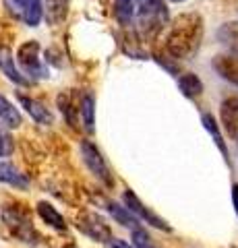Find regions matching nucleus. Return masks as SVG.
<instances>
[{"mask_svg": "<svg viewBox=\"0 0 238 248\" xmlns=\"http://www.w3.org/2000/svg\"><path fill=\"white\" fill-rule=\"evenodd\" d=\"M37 215H40L50 228H54V230H58V232H66V221H64V217L56 211L54 205L46 203V201H40V203H37Z\"/></svg>", "mask_w": 238, "mask_h": 248, "instance_id": "obj_17", "label": "nucleus"}, {"mask_svg": "<svg viewBox=\"0 0 238 248\" xmlns=\"http://www.w3.org/2000/svg\"><path fill=\"white\" fill-rule=\"evenodd\" d=\"M168 2H174V4H180V2H184V0H168Z\"/></svg>", "mask_w": 238, "mask_h": 248, "instance_id": "obj_28", "label": "nucleus"}, {"mask_svg": "<svg viewBox=\"0 0 238 248\" xmlns=\"http://www.w3.org/2000/svg\"><path fill=\"white\" fill-rule=\"evenodd\" d=\"M122 203H125V207L128 209L130 213H135L137 217H139L141 221H145V223H149V226H153V228H158V230H164V232H170L172 228L168 226V223L162 219L159 215H156L151 211V209L147 207V205H143V201L135 195L130 188H127L125 192H122Z\"/></svg>", "mask_w": 238, "mask_h": 248, "instance_id": "obj_8", "label": "nucleus"}, {"mask_svg": "<svg viewBox=\"0 0 238 248\" xmlns=\"http://www.w3.org/2000/svg\"><path fill=\"white\" fill-rule=\"evenodd\" d=\"M0 182L2 184H9V186H15L19 190H25L29 186V178L17 170L13 164H6V161H0Z\"/></svg>", "mask_w": 238, "mask_h": 248, "instance_id": "obj_16", "label": "nucleus"}, {"mask_svg": "<svg viewBox=\"0 0 238 248\" xmlns=\"http://www.w3.org/2000/svg\"><path fill=\"white\" fill-rule=\"evenodd\" d=\"M77 228L85 236H89L91 240H97V242H112L114 240L110 226L99 215L91 213V211H81L77 215Z\"/></svg>", "mask_w": 238, "mask_h": 248, "instance_id": "obj_7", "label": "nucleus"}, {"mask_svg": "<svg viewBox=\"0 0 238 248\" xmlns=\"http://www.w3.org/2000/svg\"><path fill=\"white\" fill-rule=\"evenodd\" d=\"M81 122L85 133L91 135L95 130V99L89 93L81 95Z\"/></svg>", "mask_w": 238, "mask_h": 248, "instance_id": "obj_21", "label": "nucleus"}, {"mask_svg": "<svg viewBox=\"0 0 238 248\" xmlns=\"http://www.w3.org/2000/svg\"><path fill=\"white\" fill-rule=\"evenodd\" d=\"M4 6L15 19L27 27H37L44 19L42 0H4Z\"/></svg>", "mask_w": 238, "mask_h": 248, "instance_id": "obj_6", "label": "nucleus"}, {"mask_svg": "<svg viewBox=\"0 0 238 248\" xmlns=\"http://www.w3.org/2000/svg\"><path fill=\"white\" fill-rule=\"evenodd\" d=\"M178 87L182 91V95H187L189 99H195L203 93V83L197 75L193 73H184L178 77Z\"/></svg>", "mask_w": 238, "mask_h": 248, "instance_id": "obj_22", "label": "nucleus"}, {"mask_svg": "<svg viewBox=\"0 0 238 248\" xmlns=\"http://www.w3.org/2000/svg\"><path fill=\"white\" fill-rule=\"evenodd\" d=\"M170 25L166 0H139L137 2L135 27L143 40H153Z\"/></svg>", "mask_w": 238, "mask_h": 248, "instance_id": "obj_2", "label": "nucleus"}, {"mask_svg": "<svg viewBox=\"0 0 238 248\" xmlns=\"http://www.w3.org/2000/svg\"><path fill=\"white\" fill-rule=\"evenodd\" d=\"M2 221H4V226L11 230V234L17 236L21 242H27V244L32 242L33 244V240L37 238L35 228L32 223V217H29L27 213L19 211V209L4 207L2 209Z\"/></svg>", "mask_w": 238, "mask_h": 248, "instance_id": "obj_5", "label": "nucleus"}, {"mask_svg": "<svg viewBox=\"0 0 238 248\" xmlns=\"http://www.w3.org/2000/svg\"><path fill=\"white\" fill-rule=\"evenodd\" d=\"M220 116H222V124H224L226 133L230 137L238 139V95L226 97L224 102H222Z\"/></svg>", "mask_w": 238, "mask_h": 248, "instance_id": "obj_10", "label": "nucleus"}, {"mask_svg": "<svg viewBox=\"0 0 238 248\" xmlns=\"http://www.w3.org/2000/svg\"><path fill=\"white\" fill-rule=\"evenodd\" d=\"M44 2V19L48 25H60L68 15V0H42Z\"/></svg>", "mask_w": 238, "mask_h": 248, "instance_id": "obj_14", "label": "nucleus"}, {"mask_svg": "<svg viewBox=\"0 0 238 248\" xmlns=\"http://www.w3.org/2000/svg\"><path fill=\"white\" fill-rule=\"evenodd\" d=\"M17 64L21 68V73L32 79H46L48 77V66L42 60V48L35 40L25 42L17 52Z\"/></svg>", "mask_w": 238, "mask_h": 248, "instance_id": "obj_3", "label": "nucleus"}, {"mask_svg": "<svg viewBox=\"0 0 238 248\" xmlns=\"http://www.w3.org/2000/svg\"><path fill=\"white\" fill-rule=\"evenodd\" d=\"M15 151V139L9 130L0 128V157H9Z\"/></svg>", "mask_w": 238, "mask_h": 248, "instance_id": "obj_24", "label": "nucleus"}, {"mask_svg": "<svg viewBox=\"0 0 238 248\" xmlns=\"http://www.w3.org/2000/svg\"><path fill=\"white\" fill-rule=\"evenodd\" d=\"M58 108L64 114L66 122L71 126H77V120L81 118V99H77L73 91H64L58 95Z\"/></svg>", "mask_w": 238, "mask_h": 248, "instance_id": "obj_13", "label": "nucleus"}, {"mask_svg": "<svg viewBox=\"0 0 238 248\" xmlns=\"http://www.w3.org/2000/svg\"><path fill=\"white\" fill-rule=\"evenodd\" d=\"M201 122H203V126H205V130L211 135V139H213V143L218 145V149L222 151V155H224V159L230 164V153H228V145H226V141H224V135H222V130H220V124L216 122V118H213L211 114H203L201 116Z\"/></svg>", "mask_w": 238, "mask_h": 248, "instance_id": "obj_19", "label": "nucleus"}, {"mask_svg": "<svg viewBox=\"0 0 238 248\" xmlns=\"http://www.w3.org/2000/svg\"><path fill=\"white\" fill-rule=\"evenodd\" d=\"M218 40L230 50V54H238V21L222 25L218 31Z\"/></svg>", "mask_w": 238, "mask_h": 248, "instance_id": "obj_23", "label": "nucleus"}, {"mask_svg": "<svg viewBox=\"0 0 238 248\" xmlns=\"http://www.w3.org/2000/svg\"><path fill=\"white\" fill-rule=\"evenodd\" d=\"M133 242H135L137 248H158L156 244H153V240L147 236V232L141 230V228L133 230Z\"/></svg>", "mask_w": 238, "mask_h": 248, "instance_id": "obj_25", "label": "nucleus"}, {"mask_svg": "<svg viewBox=\"0 0 238 248\" xmlns=\"http://www.w3.org/2000/svg\"><path fill=\"white\" fill-rule=\"evenodd\" d=\"M213 68L216 73L238 87V54H224V56L213 58Z\"/></svg>", "mask_w": 238, "mask_h": 248, "instance_id": "obj_11", "label": "nucleus"}, {"mask_svg": "<svg viewBox=\"0 0 238 248\" xmlns=\"http://www.w3.org/2000/svg\"><path fill=\"white\" fill-rule=\"evenodd\" d=\"M203 40V19L197 13L178 15L166 29L164 50L174 60L193 58Z\"/></svg>", "mask_w": 238, "mask_h": 248, "instance_id": "obj_1", "label": "nucleus"}, {"mask_svg": "<svg viewBox=\"0 0 238 248\" xmlns=\"http://www.w3.org/2000/svg\"><path fill=\"white\" fill-rule=\"evenodd\" d=\"M232 207H234V211L238 215V182L232 184Z\"/></svg>", "mask_w": 238, "mask_h": 248, "instance_id": "obj_26", "label": "nucleus"}, {"mask_svg": "<svg viewBox=\"0 0 238 248\" xmlns=\"http://www.w3.org/2000/svg\"><path fill=\"white\" fill-rule=\"evenodd\" d=\"M137 2L139 0H114V17L122 27H135Z\"/></svg>", "mask_w": 238, "mask_h": 248, "instance_id": "obj_15", "label": "nucleus"}, {"mask_svg": "<svg viewBox=\"0 0 238 248\" xmlns=\"http://www.w3.org/2000/svg\"><path fill=\"white\" fill-rule=\"evenodd\" d=\"M64 248H79V246H75V244H66Z\"/></svg>", "mask_w": 238, "mask_h": 248, "instance_id": "obj_29", "label": "nucleus"}, {"mask_svg": "<svg viewBox=\"0 0 238 248\" xmlns=\"http://www.w3.org/2000/svg\"><path fill=\"white\" fill-rule=\"evenodd\" d=\"M110 248H137V246H128L127 242H122V240H112Z\"/></svg>", "mask_w": 238, "mask_h": 248, "instance_id": "obj_27", "label": "nucleus"}, {"mask_svg": "<svg viewBox=\"0 0 238 248\" xmlns=\"http://www.w3.org/2000/svg\"><path fill=\"white\" fill-rule=\"evenodd\" d=\"M81 157H83V164L87 166L89 172L94 174L97 180L106 186V188H112V186H114L112 170H110L108 164H106L102 151H99L94 143H89V141L81 143Z\"/></svg>", "mask_w": 238, "mask_h": 248, "instance_id": "obj_4", "label": "nucleus"}, {"mask_svg": "<svg viewBox=\"0 0 238 248\" xmlns=\"http://www.w3.org/2000/svg\"><path fill=\"white\" fill-rule=\"evenodd\" d=\"M0 71H2V75H6V79L17 83V85H29L32 83L25 75L21 73V68L17 64V56H15L9 48H0Z\"/></svg>", "mask_w": 238, "mask_h": 248, "instance_id": "obj_9", "label": "nucleus"}, {"mask_svg": "<svg viewBox=\"0 0 238 248\" xmlns=\"http://www.w3.org/2000/svg\"><path fill=\"white\" fill-rule=\"evenodd\" d=\"M0 124L6 128H19L23 124L21 112L4 95H0Z\"/></svg>", "mask_w": 238, "mask_h": 248, "instance_id": "obj_18", "label": "nucleus"}, {"mask_svg": "<svg viewBox=\"0 0 238 248\" xmlns=\"http://www.w3.org/2000/svg\"><path fill=\"white\" fill-rule=\"evenodd\" d=\"M106 209H108V213L116 219L118 223H122L125 228H130V230H137V228H141L139 226V217H137L135 213H130L128 209L125 205H116V203H106Z\"/></svg>", "mask_w": 238, "mask_h": 248, "instance_id": "obj_20", "label": "nucleus"}, {"mask_svg": "<svg viewBox=\"0 0 238 248\" xmlns=\"http://www.w3.org/2000/svg\"><path fill=\"white\" fill-rule=\"evenodd\" d=\"M19 102H21L23 108H25V112L32 116L37 124L50 126V124L54 122V116H52V112L42 102H37V99H33V97H27V95H19Z\"/></svg>", "mask_w": 238, "mask_h": 248, "instance_id": "obj_12", "label": "nucleus"}]
</instances>
